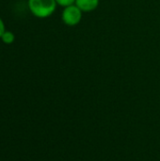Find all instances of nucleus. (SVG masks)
Returning a JSON list of instances; mask_svg holds the SVG:
<instances>
[{"instance_id":"f257e3e1","label":"nucleus","mask_w":160,"mask_h":161,"mask_svg":"<svg viewBox=\"0 0 160 161\" xmlns=\"http://www.w3.org/2000/svg\"><path fill=\"white\" fill-rule=\"evenodd\" d=\"M56 0H28V8L31 13L38 18L51 16L57 8Z\"/></svg>"},{"instance_id":"f03ea898","label":"nucleus","mask_w":160,"mask_h":161,"mask_svg":"<svg viewBox=\"0 0 160 161\" xmlns=\"http://www.w3.org/2000/svg\"><path fill=\"white\" fill-rule=\"evenodd\" d=\"M82 10L75 5H70L63 8L61 19L66 25L74 26L78 25L82 19Z\"/></svg>"},{"instance_id":"7ed1b4c3","label":"nucleus","mask_w":160,"mask_h":161,"mask_svg":"<svg viewBox=\"0 0 160 161\" xmlns=\"http://www.w3.org/2000/svg\"><path fill=\"white\" fill-rule=\"evenodd\" d=\"M100 0H75L74 4L83 11L90 12L96 9L99 6Z\"/></svg>"},{"instance_id":"20e7f679","label":"nucleus","mask_w":160,"mask_h":161,"mask_svg":"<svg viewBox=\"0 0 160 161\" xmlns=\"http://www.w3.org/2000/svg\"><path fill=\"white\" fill-rule=\"evenodd\" d=\"M1 40H2V42H4V43H7V44H10V43H12L13 42H14V40H15V36H14V34L12 33V32H10V31H5L4 33H3V35L1 36V38H0Z\"/></svg>"},{"instance_id":"39448f33","label":"nucleus","mask_w":160,"mask_h":161,"mask_svg":"<svg viewBox=\"0 0 160 161\" xmlns=\"http://www.w3.org/2000/svg\"><path fill=\"white\" fill-rule=\"evenodd\" d=\"M56 2H57L58 5H59V6L65 8V7H67V6H70V5L74 4L75 0H56Z\"/></svg>"},{"instance_id":"423d86ee","label":"nucleus","mask_w":160,"mask_h":161,"mask_svg":"<svg viewBox=\"0 0 160 161\" xmlns=\"http://www.w3.org/2000/svg\"><path fill=\"white\" fill-rule=\"evenodd\" d=\"M6 31V27H5V24H4V22H3V20L0 18V38H1V36L3 35V33Z\"/></svg>"}]
</instances>
